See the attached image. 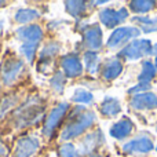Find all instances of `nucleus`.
<instances>
[{
  "label": "nucleus",
  "mask_w": 157,
  "mask_h": 157,
  "mask_svg": "<svg viewBox=\"0 0 157 157\" xmlns=\"http://www.w3.org/2000/svg\"><path fill=\"white\" fill-rule=\"evenodd\" d=\"M152 41L149 39H135L130 41L121 51L119 52V57L124 58L127 61H136L146 55H152Z\"/></svg>",
  "instance_id": "nucleus-1"
},
{
  "label": "nucleus",
  "mask_w": 157,
  "mask_h": 157,
  "mask_svg": "<svg viewBox=\"0 0 157 157\" xmlns=\"http://www.w3.org/2000/svg\"><path fill=\"white\" fill-rule=\"evenodd\" d=\"M95 121V114L92 112H84L80 116H77V120L68 125L62 132V139L68 141V139H73L76 136L81 135L87 128H90Z\"/></svg>",
  "instance_id": "nucleus-2"
},
{
  "label": "nucleus",
  "mask_w": 157,
  "mask_h": 157,
  "mask_svg": "<svg viewBox=\"0 0 157 157\" xmlns=\"http://www.w3.org/2000/svg\"><path fill=\"white\" fill-rule=\"evenodd\" d=\"M139 33H141V30L134 26H120L112 32L106 44L109 48H117L128 41H132V39H136Z\"/></svg>",
  "instance_id": "nucleus-3"
},
{
  "label": "nucleus",
  "mask_w": 157,
  "mask_h": 157,
  "mask_svg": "<svg viewBox=\"0 0 157 157\" xmlns=\"http://www.w3.org/2000/svg\"><path fill=\"white\" fill-rule=\"evenodd\" d=\"M153 149H155V144L150 139V136L145 135V134L135 136L123 146V152L125 155H146V153L152 152Z\"/></svg>",
  "instance_id": "nucleus-4"
},
{
  "label": "nucleus",
  "mask_w": 157,
  "mask_h": 157,
  "mask_svg": "<svg viewBox=\"0 0 157 157\" xmlns=\"http://www.w3.org/2000/svg\"><path fill=\"white\" fill-rule=\"evenodd\" d=\"M128 18V10L125 7H121L119 10L114 8H105L99 13V19L106 28L113 29L121 22H124Z\"/></svg>",
  "instance_id": "nucleus-5"
},
{
  "label": "nucleus",
  "mask_w": 157,
  "mask_h": 157,
  "mask_svg": "<svg viewBox=\"0 0 157 157\" xmlns=\"http://www.w3.org/2000/svg\"><path fill=\"white\" fill-rule=\"evenodd\" d=\"M130 105L135 110H153L157 108V95L152 91L132 95Z\"/></svg>",
  "instance_id": "nucleus-6"
},
{
  "label": "nucleus",
  "mask_w": 157,
  "mask_h": 157,
  "mask_svg": "<svg viewBox=\"0 0 157 157\" xmlns=\"http://www.w3.org/2000/svg\"><path fill=\"white\" fill-rule=\"evenodd\" d=\"M68 108H69L68 103H59L57 108L52 109V112L50 113V116L47 117V120H46V124H44L43 131H44L46 135L50 136L52 132H54L55 128L58 127V124L62 121V119H63V116H65Z\"/></svg>",
  "instance_id": "nucleus-7"
},
{
  "label": "nucleus",
  "mask_w": 157,
  "mask_h": 157,
  "mask_svg": "<svg viewBox=\"0 0 157 157\" xmlns=\"http://www.w3.org/2000/svg\"><path fill=\"white\" fill-rule=\"evenodd\" d=\"M24 69V65H22L21 61L18 59H8L3 63L2 66V80L4 84L10 86L14 80H17V77L19 76V73Z\"/></svg>",
  "instance_id": "nucleus-8"
},
{
  "label": "nucleus",
  "mask_w": 157,
  "mask_h": 157,
  "mask_svg": "<svg viewBox=\"0 0 157 157\" xmlns=\"http://www.w3.org/2000/svg\"><path fill=\"white\" fill-rule=\"evenodd\" d=\"M39 149V141L36 138L25 136L21 138L15 147V157H30Z\"/></svg>",
  "instance_id": "nucleus-9"
},
{
  "label": "nucleus",
  "mask_w": 157,
  "mask_h": 157,
  "mask_svg": "<svg viewBox=\"0 0 157 157\" xmlns=\"http://www.w3.org/2000/svg\"><path fill=\"white\" fill-rule=\"evenodd\" d=\"M134 131V123L131 121L128 117H124V119L119 120L117 123H114L110 128V135L113 136L114 139H125L131 135V132Z\"/></svg>",
  "instance_id": "nucleus-10"
},
{
  "label": "nucleus",
  "mask_w": 157,
  "mask_h": 157,
  "mask_svg": "<svg viewBox=\"0 0 157 157\" xmlns=\"http://www.w3.org/2000/svg\"><path fill=\"white\" fill-rule=\"evenodd\" d=\"M62 69L68 77H77L83 73V65H81L80 59L73 54H69L62 58L61 61Z\"/></svg>",
  "instance_id": "nucleus-11"
},
{
  "label": "nucleus",
  "mask_w": 157,
  "mask_h": 157,
  "mask_svg": "<svg viewBox=\"0 0 157 157\" xmlns=\"http://www.w3.org/2000/svg\"><path fill=\"white\" fill-rule=\"evenodd\" d=\"M84 43L91 50H99L102 47V30L98 25L86 28V30H84Z\"/></svg>",
  "instance_id": "nucleus-12"
},
{
  "label": "nucleus",
  "mask_w": 157,
  "mask_h": 157,
  "mask_svg": "<svg viewBox=\"0 0 157 157\" xmlns=\"http://www.w3.org/2000/svg\"><path fill=\"white\" fill-rule=\"evenodd\" d=\"M19 37L22 39L24 43H30V44H39L43 37V30L37 25H30V26L21 28L18 30Z\"/></svg>",
  "instance_id": "nucleus-13"
},
{
  "label": "nucleus",
  "mask_w": 157,
  "mask_h": 157,
  "mask_svg": "<svg viewBox=\"0 0 157 157\" xmlns=\"http://www.w3.org/2000/svg\"><path fill=\"white\" fill-rule=\"evenodd\" d=\"M123 72V63L119 59H110L102 66V77L110 81L120 76Z\"/></svg>",
  "instance_id": "nucleus-14"
},
{
  "label": "nucleus",
  "mask_w": 157,
  "mask_h": 157,
  "mask_svg": "<svg viewBox=\"0 0 157 157\" xmlns=\"http://www.w3.org/2000/svg\"><path fill=\"white\" fill-rule=\"evenodd\" d=\"M120 112H121V106H120V102L116 98L106 97L103 99V102L101 103V113L106 117L117 116Z\"/></svg>",
  "instance_id": "nucleus-15"
},
{
  "label": "nucleus",
  "mask_w": 157,
  "mask_h": 157,
  "mask_svg": "<svg viewBox=\"0 0 157 157\" xmlns=\"http://www.w3.org/2000/svg\"><path fill=\"white\" fill-rule=\"evenodd\" d=\"M157 73L156 68H155V63L152 61L146 59L142 62V69H141V73L138 76V80L139 83H146V84H150V81L155 78Z\"/></svg>",
  "instance_id": "nucleus-16"
},
{
  "label": "nucleus",
  "mask_w": 157,
  "mask_h": 157,
  "mask_svg": "<svg viewBox=\"0 0 157 157\" xmlns=\"http://www.w3.org/2000/svg\"><path fill=\"white\" fill-rule=\"evenodd\" d=\"M156 4L157 3L153 0H132L130 3V8L136 14H146L152 11Z\"/></svg>",
  "instance_id": "nucleus-17"
},
{
  "label": "nucleus",
  "mask_w": 157,
  "mask_h": 157,
  "mask_svg": "<svg viewBox=\"0 0 157 157\" xmlns=\"http://www.w3.org/2000/svg\"><path fill=\"white\" fill-rule=\"evenodd\" d=\"M39 15H40V14H39L36 10H33V8H22V10L17 11L15 21L21 22V24H28V22L39 18Z\"/></svg>",
  "instance_id": "nucleus-18"
},
{
  "label": "nucleus",
  "mask_w": 157,
  "mask_h": 157,
  "mask_svg": "<svg viewBox=\"0 0 157 157\" xmlns=\"http://www.w3.org/2000/svg\"><path fill=\"white\" fill-rule=\"evenodd\" d=\"M84 61H86V66L87 71L91 75L97 73L98 68H99V57L95 51H87L86 55H84Z\"/></svg>",
  "instance_id": "nucleus-19"
},
{
  "label": "nucleus",
  "mask_w": 157,
  "mask_h": 157,
  "mask_svg": "<svg viewBox=\"0 0 157 157\" xmlns=\"http://www.w3.org/2000/svg\"><path fill=\"white\" fill-rule=\"evenodd\" d=\"M86 3L84 2H65V7H66V11L71 14L72 17H81L84 13H86L87 7H86Z\"/></svg>",
  "instance_id": "nucleus-20"
},
{
  "label": "nucleus",
  "mask_w": 157,
  "mask_h": 157,
  "mask_svg": "<svg viewBox=\"0 0 157 157\" xmlns=\"http://www.w3.org/2000/svg\"><path fill=\"white\" fill-rule=\"evenodd\" d=\"M92 99H94L92 94L87 90H76V92L73 95V101L78 103H91Z\"/></svg>",
  "instance_id": "nucleus-21"
},
{
  "label": "nucleus",
  "mask_w": 157,
  "mask_h": 157,
  "mask_svg": "<svg viewBox=\"0 0 157 157\" xmlns=\"http://www.w3.org/2000/svg\"><path fill=\"white\" fill-rule=\"evenodd\" d=\"M37 46L39 44H30V43H24L22 44L21 51H22V54L26 57L28 61H33L35 54H36V50H37Z\"/></svg>",
  "instance_id": "nucleus-22"
},
{
  "label": "nucleus",
  "mask_w": 157,
  "mask_h": 157,
  "mask_svg": "<svg viewBox=\"0 0 157 157\" xmlns=\"http://www.w3.org/2000/svg\"><path fill=\"white\" fill-rule=\"evenodd\" d=\"M59 156L61 157H78V153L73 145L65 144L59 147Z\"/></svg>",
  "instance_id": "nucleus-23"
},
{
  "label": "nucleus",
  "mask_w": 157,
  "mask_h": 157,
  "mask_svg": "<svg viewBox=\"0 0 157 157\" xmlns=\"http://www.w3.org/2000/svg\"><path fill=\"white\" fill-rule=\"evenodd\" d=\"M51 86L54 90H57V91H62L63 86H65V76H63L62 73H55L54 77L51 78Z\"/></svg>",
  "instance_id": "nucleus-24"
},
{
  "label": "nucleus",
  "mask_w": 157,
  "mask_h": 157,
  "mask_svg": "<svg viewBox=\"0 0 157 157\" xmlns=\"http://www.w3.org/2000/svg\"><path fill=\"white\" fill-rule=\"evenodd\" d=\"M57 51H58V44L51 43V44H48V46H46L43 50V52H41V61L54 57V55L57 54Z\"/></svg>",
  "instance_id": "nucleus-25"
},
{
  "label": "nucleus",
  "mask_w": 157,
  "mask_h": 157,
  "mask_svg": "<svg viewBox=\"0 0 157 157\" xmlns=\"http://www.w3.org/2000/svg\"><path fill=\"white\" fill-rule=\"evenodd\" d=\"M150 90V84L146 83H138L135 84L134 87H131L128 90V94L130 95H136V94H142V92H147Z\"/></svg>",
  "instance_id": "nucleus-26"
},
{
  "label": "nucleus",
  "mask_w": 157,
  "mask_h": 157,
  "mask_svg": "<svg viewBox=\"0 0 157 157\" xmlns=\"http://www.w3.org/2000/svg\"><path fill=\"white\" fill-rule=\"evenodd\" d=\"M8 153H10V149H8V146L3 141H0V157H7Z\"/></svg>",
  "instance_id": "nucleus-27"
},
{
  "label": "nucleus",
  "mask_w": 157,
  "mask_h": 157,
  "mask_svg": "<svg viewBox=\"0 0 157 157\" xmlns=\"http://www.w3.org/2000/svg\"><path fill=\"white\" fill-rule=\"evenodd\" d=\"M152 55L157 57V43H156V44H153V47H152Z\"/></svg>",
  "instance_id": "nucleus-28"
},
{
  "label": "nucleus",
  "mask_w": 157,
  "mask_h": 157,
  "mask_svg": "<svg viewBox=\"0 0 157 157\" xmlns=\"http://www.w3.org/2000/svg\"><path fill=\"white\" fill-rule=\"evenodd\" d=\"M88 157H101L99 155H97V153H94V155H90Z\"/></svg>",
  "instance_id": "nucleus-29"
},
{
  "label": "nucleus",
  "mask_w": 157,
  "mask_h": 157,
  "mask_svg": "<svg viewBox=\"0 0 157 157\" xmlns=\"http://www.w3.org/2000/svg\"><path fill=\"white\" fill-rule=\"evenodd\" d=\"M155 68H156V71H157V57H156V59H155Z\"/></svg>",
  "instance_id": "nucleus-30"
},
{
  "label": "nucleus",
  "mask_w": 157,
  "mask_h": 157,
  "mask_svg": "<svg viewBox=\"0 0 157 157\" xmlns=\"http://www.w3.org/2000/svg\"><path fill=\"white\" fill-rule=\"evenodd\" d=\"M0 4H4V3H3V2H0Z\"/></svg>",
  "instance_id": "nucleus-31"
},
{
  "label": "nucleus",
  "mask_w": 157,
  "mask_h": 157,
  "mask_svg": "<svg viewBox=\"0 0 157 157\" xmlns=\"http://www.w3.org/2000/svg\"><path fill=\"white\" fill-rule=\"evenodd\" d=\"M156 152H157V145H156Z\"/></svg>",
  "instance_id": "nucleus-32"
},
{
  "label": "nucleus",
  "mask_w": 157,
  "mask_h": 157,
  "mask_svg": "<svg viewBox=\"0 0 157 157\" xmlns=\"http://www.w3.org/2000/svg\"><path fill=\"white\" fill-rule=\"evenodd\" d=\"M156 131H157V124H156Z\"/></svg>",
  "instance_id": "nucleus-33"
},
{
  "label": "nucleus",
  "mask_w": 157,
  "mask_h": 157,
  "mask_svg": "<svg viewBox=\"0 0 157 157\" xmlns=\"http://www.w3.org/2000/svg\"><path fill=\"white\" fill-rule=\"evenodd\" d=\"M156 21H157V18H156Z\"/></svg>",
  "instance_id": "nucleus-34"
}]
</instances>
